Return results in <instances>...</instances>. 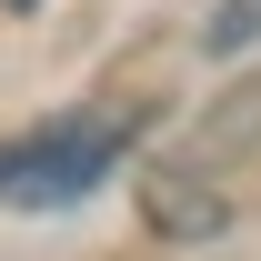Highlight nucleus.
<instances>
[{
  "label": "nucleus",
  "mask_w": 261,
  "mask_h": 261,
  "mask_svg": "<svg viewBox=\"0 0 261 261\" xmlns=\"http://www.w3.org/2000/svg\"><path fill=\"white\" fill-rule=\"evenodd\" d=\"M10 10H31V0H10Z\"/></svg>",
  "instance_id": "obj_6"
},
{
  "label": "nucleus",
  "mask_w": 261,
  "mask_h": 261,
  "mask_svg": "<svg viewBox=\"0 0 261 261\" xmlns=\"http://www.w3.org/2000/svg\"><path fill=\"white\" fill-rule=\"evenodd\" d=\"M151 231H161V241H221V231H231V211H221V191L151 181Z\"/></svg>",
  "instance_id": "obj_3"
},
{
  "label": "nucleus",
  "mask_w": 261,
  "mask_h": 261,
  "mask_svg": "<svg viewBox=\"0 0 261 261\" xmlns=\"http://www.w3.org/2000/svg\"><path fill=\"white\" fill-rule=\"evenodd\" d=\"M251 40H261V0H221L211 31H201V50H211V61H241Z\"/></svg>",
  "instance_id": "obj_4"
},
{
  "label": "nucleus",
  "mask_w": 261,
  "mask_h": 261,
  "mask_svg": "<svg viewBox=\"0 0 261 261\" xmlns=\"http://www.w3.org/2000/svg\"><path fill=\"white\" fill-rule=\"evenodd\" d=\"M121 151H130V121H111V111H81V121H61V130H20L0 201H20V211H70V201H91L100 181L121 171Z\"/></svg>",
  "instance_id": "obj_1"
},
{
  "label": "nucleus",
  "mask_w": 261,
  "mask_h": 261,
  "mask_svg": "<svg viewBox=\"0 0 261 261\" xmlns=\"http://www.w3.org/2000/svg\"><path fill=\"white\" fill-rule=\"evenodd\" d=\"M241 151H261V70H251L231 100L201 111V171H211V161H241Z\"/></svg>",
  "instance_id": "obj_2"
},
{
  "label": "nucleus",
  "mask_w": 261,
  "mask_h": 261,
  "mask_svg": "<svg viewBox=\"0 0 261 261\" xmlns=\"http://www.w3.org/2000/svg\"><path fill=\"white\" fill-rule=\"evenodd\" d=\"M0 181H10V141H0Z\"/></svg>",
  "instance_id": "obj_5"
}]
</instances>
